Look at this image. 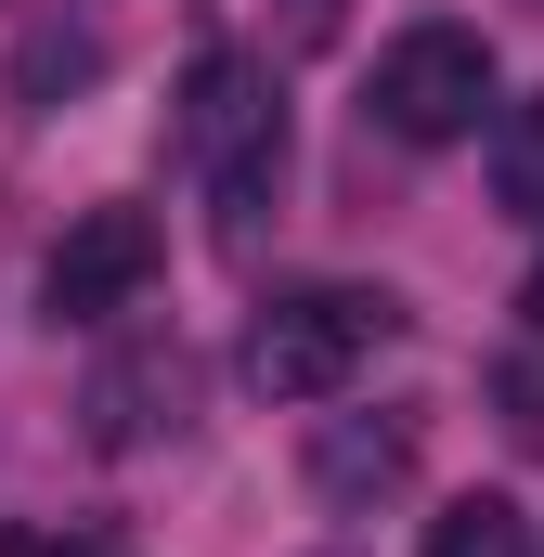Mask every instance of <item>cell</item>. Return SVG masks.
<instances>
[{
	"label": "cell",
	"mask_w": 544,
	"mask_h": 557,
	"mask_svg": "<svg viewBox=\"0 0 544 557\" xmlns=\"http://www.w3.org/2000/svg\"><path fill=\"white\" fill-rule=\"evenodd\" d=\"M169 143H182V169L221 195V234L247 247L260 208H272V182H285V104H272V65H260V52H195Z\"/></svg>",
	"instance_id": "1"
},
{
	"label": "cell",
	"mask_w": 544,
	"mask_h": 557,
	"mask_svg": "<svg viewBox=\"0 0 544 557\" xmlns=\"http://www.w3.org/2000/svg\"><path fill=\"white\" fill-rule=\"evenodd\" d=\"M390 324H403V311H390L376 285H298V298H272L260 324H247V389H260V403H337Z\"/></svg>",
	"instance_id": "2"
},
{
	"label": "cell",
	"mask_w": 544,
	"mask_h": 557,
	"mask_svg": "<svg viewBox=\"0 0 544 557\" xmlns=\"http://www.w3.org/2000/svg\"><path fill=\"white\" fill-rule=\"evenodd\" d=\"M363 117L390 143H467L480 117H506V78H493V39L480 26H403L376 52V91Z\"/></svg>",
	"instance_id": "3"
},
{
	"label": "cell",
	"mask_w": 544,
	"mask_h": 557,
	"mask_svg": "<svg viewBox=\"0 0 544 557\" xmlns=\"http://www.w3.org/2000/svg\"><path fill=\"white\" fill-rule=\"evenodd\" d=\"M156 260H169L156 208H91V221H65V247L39 273V311L52 324H118V311L156 298Z\"/></svg>",
	"instance_id": "4"
},
{
	"label": "cell",
	"mask_w": 544,
	"mask_h": 557,
	"mask_svg": "<svg viewBox=\"0 0 544 557\" xmlns=\"http://www.w3.org/2000/svg\"><path fill=\"white\" fill-rule=\"evenodd\" d=\"M78 416H91L104 454H156V441H182V428H195V350H182V337H131V350L78 389Z\"/></svg>",
	"instance_id": "5"
},
{
	"label": "cell",
	"mask_w": 544,
	"mask_h": 557,
	"mask_svg": "<svg viewBox=\"0 0 544 557\" xmlns=\"http://www.w3.org/2000/svg\"><path fill=\"white\" fill-rule=\"evenodd\" d=\"M311 493L337 519H376L415 493V416H324L311 428Z\"/></svg>",
	"instance_id": "6"
},
{
	"label": "cell",
	"mask_w": 544,
	"mask_h": 557,
	"mask_svg": "<svg viewBox=\"0 0 544 557\" xmlns=\"http://www.w3.org/2000/svg\"><path fill=\"white\" fill-rule=\"evenodd\" d=\"M428 557H532V506H506V493H454V506L428 519Z\"/></svg>",
	"instance_id": "7"
},
{
	"label": "cell",
	"mask_w": 544,
	"mask_h": 557,
	"mask_svg": "<svg viewBox=\"0 0 544 557\" xmlns=\"http://www.w3.org/2000/svg\"><path fill=\"white\" fill-rule=\"evenodd\" d=\"M104 78V39L91 26H39L26 52H13V104H52V91H91Z\"/></svg>",
	"instance_id": "8"
},
{
	"label": "cell",
	"mask_w": 544,
	"mask_h": 557,
	"mask_svg": "<svg viewBox=\"0 0 544 557\" xmlns=\"http://www.w3.org/2000/svg\"><path fill=\"white\" fill-rule=\"evenodd\" d=\"M493 195H506L519 221H544V91L493 117Z\"/></svg>",
	"instance_id": "9"
},
{
	"label": "cell",
	"mask_w": 544,
	"mask_h": 557,
	"mask_svg": "<svg viewBox=\"0 0 544 557\" xmlns=\"http://www.w3.org/2000/svg\"><path fill=\"white\" fill-rule=\"evenodd\" d=\"M493 403H506V441L544 454V363H493Z\"/></svg>",
	"instance_id": "10"
},
{
	"label": "cell",
	"mask_w": 544,
	"mask_h": 557,
	"mask_svg": "<svg viewBox=\"0 0 544 557\" xmlns=\"http://www.w3.org/2000/svg\"><path fill=\"white\" fill-rule=\"evenodd\" d=\"M272 39L285 52H337L350 39V0H272Z\"/></svg>",
	"instance_id": "11"
},
{
	"label": "cell",
	"mask_w": 544,
	"mask_h": 557,
	"mask_svg": "<svg viewBox=\"0 0 544 557\" xmlns=\"http://www.w3.org/2000/svg\"><path fill=\"white\" fill-rule=\"evenodd\" d=\"M0 557H104L91 532H26V519H0Z\"/></svg>",
	"instance_id": "12"
},
{
	"label": "cell",
	"mask_w": 544,
	"mask_h": 557,
	"mask_svg": "<svg viewBox=\"0 0 544 557\" xmlns=\"http://www.w3.org/2000/svg\"><path fill=\"white\" fill-rule=\"evenodd\" d=\"M519 324H532V337H544V260H532V285H519Z\"/></svg>",
	"instance_id": "13"
}]
</instances>
